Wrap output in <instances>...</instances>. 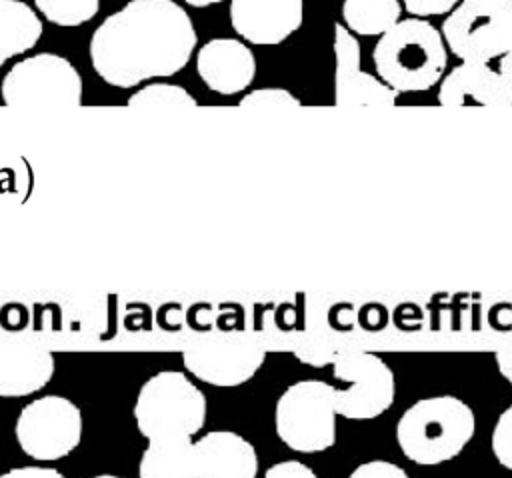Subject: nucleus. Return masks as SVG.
I'll use <instances>...</instances> for the list:
<instances>
[{"mask_svg": "<svg viewBox=\"0 0 512 478\" xmlns=\"http://www.w3.org/2000/svg\"><path fill=\"white\" fill-rule=\"evenodd\" d=\"M54 356L48 348L24 342L0 344V396L20 398L42 390L54 376Z\"/></svg>", "mask_w": 512, "mask_h": 478, "instance_id": "16", "label": "nucleus"}, {"mask_svg": "<svg viewBox=\"0 0 512 478\" xmlns=\"http://www.w3.org/2000/svg\"><path fill=\"white\" fill-rule=\"evenodd\" d=\"M372 60L378 78L396 94L424 92L442 80L448 48L428 20L406 18L380 36Z\"/></svg>", "mask_w": 512, "mask_h": 478, "instance_id": "3", "label": "nucleus"}, {"mask_svg": "<svg viewBox=\"0 0 512 478\" xmlns=\"http://www.w3.org/2000/svg\"><path fill=\"white\" fill-rule=\"evenodd\" d=\"M346 28L358 36H382L400 22V0H344Z\"/></svg>", "mask_w": 512, "mask_h": 478, "instance_id": "19", "label": "nucleus"}, {"mask_svg": "<svg viewBox=\"0 0 512 478\" xmlns=\"http://www.w3.org/2000/svg\"><path fill=\"white\" fill-rule=\"evenodd\" d=\"M458 2H460V0H402L404 8H406L414 18L448 14Z\"/></svg>", "mask_w": 512, "mask_h": 478, "instance_id": "25", "label": "nucleus"}, {"mask_svg": "<svg viewBox=\"0 0 512 478\" xmlns=\"http://www.w3.org/2000/svg\"><path fill=\"white\" fill-rule=\"evenodd\" d=\"M348 478H410L404 468L388 460H368L356 466Z\"/></svg>", "mask_w": 512, "mask_h": 478, "instance_id": "24", "label": "nucleus"}, {"mask_svg": "<svg viewBox=\"0 0 512 478\" xmlns=\"http://www.w3.org/2000/svg\"><path fill=\"white\" fill-rule=\"evenodd\" d=\"M238 106L244 110H286L298 108L302 102L284 88H258L242 96Z\"/></svg>", "mask_w": 512, "mask_h": 478, "instance_id": "22", "label": "nucleus"}, {"mask_svg": "<svg viewBox=\"0 0 512 478\" xmlns=\"http://www.w3.org/2000/svg\"><path fill=\"white\" fill-rule=\"evenodd\" d=\"M264 478H318V476L300 460H284L270 466Z\"/></svg>", "mask_w": 512, "mask_h": 478, "instance_id": "26", "label": "nucleus"}, {"mask_svg": "<svg viewBox=\"0 0 512 478\" xmlns=\"http://www.w3.org/2000/svg\"><path fill=\"white\" fill-rule=\"evenodd\" d=\"M194 478H256L258 454L252 442L232 430H212L192 440Z\"/></svg>", "mask_w": 512, "mask_h": 478, "instance_id": "14", "label": "nucleus"}, {"mask_svg": "<svg viewBox=\"0 0 512 478\" xmlns=\"http://www.w3.org/2000/svg\"><path fill=\"white\" fill-rule=\"evenodd\" d=\"M334 386L338 416L348 420H374L382 416L396 398L392 368L372 352H346L334 362Z\"/></svg>", "mask_w": 512, "mask_h": 478, "instance_id": "9", "label": "nucleus"}, {"mask_svg": "<svg viewBox=\"0 0 512 478\" xmlns=\"http://www.w3.org/2000/svg\"><path fill=\"white\" fill-rule=\"evenodd\" d=\"M334 386L322 380H298L276 400L274 426L278 438L294 452L316 454L336 442Z\"/></svg>", "mask_w": 512, "mask_h": 478, "instance_id": "5", "label": "nucleus"}, {"mask_svg": "<svg viewBox=\"0 0 512 478\" xmlns=\"http://www.w3.org/2000/svg\"><path fill=\"white\" fill-rule=\"evenodd\" d=\"M198 36L188 12L174 0H130L90 38V62L110 86L132 88L180 72Z\"/></svg>", "mask_w": 512, "mask_h": 478, "instance_id": "1", "label": "nucleus"}, {"mask_svg": "<svg viewBox=\"0 0 512 478\" xmlns=\"http://www.w3.org/2000/svg\"><path fill=\"white\" fill-rule=\"evenodd\" d=\"M438 102L446 108L512 106V50L488 62H462L444 80Z\"/></svg>", "mask_w": 512, "mask_h": 478, "instance_id": "10", "label": "nucleus"}, {"mask_svg": "<svg viewBox=\"0 0 512 478\" xmlns=\"http://www.w3.org/2000/svg\"><path fill=\"white\" fill-rule=\"evenodd\" d=\"M92 478H122V476H116V474H98V476H92Z\"/></svg>", "mask_w": 512, "mask_h": 478, "instance_id": "31", "label": "nucleus"}, {"mask_svg": "<svg viewBox=\"0 0 512 478\" xmlns=\"http://www.w3.org/2000/svg\"><path fill=\"white\" fill-rule=\"evenodd\" d=\"M498 372L512 384V350H498L494 354Z\"/></svg>", "mask_w": 512, "mask_h": 478, "instance_id": "29", "label": "nucleus"}, {"mask_svg": "<svg viewBox=\"0 0 512 478\" xmlns=\"http://www.w3.org/2000/svg\"><path fill=\"white\" fill-rule=\"evenodd\" d=\"M334 102L340 108L392 106L396 92L382 80L360 68V48L356 38L340 22L334 24Z\"/></svg>", "mask_w": 512, "mask_h": 478, "instance_id": "12", "label": "nucleus"}, {"mask_svg": "<svg viewBox=\"0 0 512 478\" xmlns=\"http://www.w3.org/2000/svg\"><path fill=\"white\" fill-rule=\"evenodd\" d=\"M476 432L472 408L450 394L428 396L408 406L396 424L402 454L418 466H438L456 458Z\"/></svg>", "mask_w": 512, "mask_h": 478, "instance_id": "2", "label": "nucleus"}, {"mask_svg": "<svg viewBox=\"0 0 512 478\" xmlns=\"http://www.w3.org/2000/svg\"><path fill=\"white\" fill-rule=\"evenodd\" d=\"M126 106L132 110H146V112H174V110L196 108L198 102L182 86L154 82V84H148V86L136 90L128 98Z\"/></svg>", "mask_w": 512, "mask_h": 478, "instance_id": "20", "label": "nucleus"}, {"mask_svg": "<svg viewBox=\"0 0 512 478\" xmlns=\"http://www.w3.org/2000/svg\"><path fill=\"white\" fill-rule=\"evenodd\" d=\"M42 36L38 14L22 0H0V68L36 46Z\"/></svg>", "mask_w": 512, "mask_h": 478, "instance_id": "17", "label": "nucleus"}, {"mask_svg": "<svg viewBox=\"0 0 512 478\" xmlns=\"http://www.w3.org/2000/svg\"><path fill=\"white\" fill-rule=\"evenodd\" d=\"M186 4L190 6H196V8H204V6H212V4H218L222 0H184Z\"/></svg>", "mask_w": 512, "mask_h": 478, "instance_id": "30", "label": "nucleus"}, {"mask_svg": "<svg viewBox=\"0 0 512 478\" xmlns=\"http://www.w3.org/2000/svg\"><path fill=\"white\" fill-rule=\"evenodd\" d=\"M134 418L148 442L192 438L206 422V396L184 372L162 370L140 386Z\"/></svg>", "mask_w": 512, "mask_h": 478, "instance_id": "4", "label": "nucleus"}, {"mask_svg": "<svg viewBox=\"0 0 512 478\" xmlns=\"http://www.w3.org/2000/svg\"><path fill=\"white\" fill-rule=\"evenodd\" d=\"M200 80L216 94L232 96L244 92L256 76L252 50L236 38H214L196 56Z\"/></svg>", "mask_w": 512, "mask_h": 478, "instance_id": "15", "label": "nucleus"}, {"mask_svg": "<svg viewBox=\"0 0 512 478\" xmlns=\"http://www.w3.org/2000/svg\"><path fill=\"white\" fill-rule=\"evenodd\" d=\"M490 446L496 460L504 468L512 470V404L504 412H500L492 430Z\"/></svg>", "mask_w": 512, "mask_h": 478, "instance_id": "23", "label": "nucleus"}, {"mask_svg": "<svg viewBox=\"0 0 512 478\" xmlns=\"http://www.w3.org/2000/svg\"><path fill=\"white\" fill-rule=\"evenodd\" d=\"M2 102L18 110L76 108L82 104V78L58 54H36L16 62L0 86Z\"/></svg>", "mask_w": 512, "mask_h": 478, "instance_id": "6", "label": "nucleus"}, {"mask_svg": "<svg viewBox=\"0 0 512 478\" xmlns=\"http://www.w3.org/2000/svg\"><path fill=\"white\" fill-rule=\"evenodd\" d=\"M0 478H66V476L52 466H20L0 474Z\"/></svg>", "mask_w": 512, "mask_h": 478, "instance_id": "27", "label": "nucleus"}, {"mask_svg": "<svg viewBox=\"0 0 512 478\" xmlns=\"http://www.w3.org/2000/svg\"><path fill=\"white\" fill-rule=\"evenodd\" d=\"M304 20L302 0H232V28L250 44L274 46L290 38Z\"/></svg>", "mask_w": 512, "mask_h": 478, "instance_id": "13", "label": "nucleus"}, {"mask_svg": "<svg viewBox=\"0 0 512 478\" xmlns=\"http://www.w3.org/2000/svg\"><path fill=\"white\" fill-rule=\"evenodd\" d=\"M462 62H488L512 50V0H460L440 30Z\"/></svg>", "mask_w": 512, "mask_h": 478, "instance_id": "7", "label": "nucleus"}, {"mask_svg": "<svg viewBox=\"0 0 512 478\" xmlns=\"http://www.w3.org/2000/svg\"><path fill=\"white\" fill-rule=\"evenodd\" d=\"M266 360V350L256 344L214 340L200 342L182 352L184 368L198 380L234 388L248 382Z\"/></svg>", "mask_w": 512, "mask_h": 478, "instance_id": "11", "label": "nucleus"}, {"mask_svg": "<svg viewBox=\"0 0 512 478\" xmlns=\"http://www.w3.org/2000/svg\"><path fill=\"white\" fill-rule=\"evenodd\" d=\"M192 438L150 440L140 456L138 478H194Z\"/></svg>", "mask_w": 512, "mask_h": 478, "instance_id": "18", "label": "nucleus"}, {"mask_svg": "<svg viewBox=\"0 0 512 478\" xmlns=\"http://www.w3.org/2000/svg\"><path fill=\"white\" fill-rule=\"evenodd\" d=\"M36 10L52 24L72 28L90 22L100 8V0H34Z\"/></svg>", "mask_w": 512, "mask_h": 478, "instance_id": "21", "label": "nucleus"}, {"mask_svg": "<svg viewBox=\"0 0 512 478\" xmlns=\"http://www.w3.org/2000/svg\"><path fill=\"white\" fill-rule=\"evenodd\" d=\"M82 428L80 408L66 396L48 394L20 410L14 434L26 456L54 462L76 450L82 440Z\"/></svg>", "mask_w": 512, "mask_h": 478, "instance_id": "8", "label": "nucleus"}, {"mask_svg": "<svg viewBox=\"0 0 512 478\" xmlns=\"http://www.w3.org/2000/svg\"><path fill=\"white\" fill-rule=\"evenodd\" d=\"M26 318H28L26 308L20 306V304H8V306H4L2 312H0V322H2V326L8 328V330H20V328H24V326H26Z\"/></svg>", "mask_w": 512, "mask_h": 478, "instance_id": "28", "label": "nucleus"}]
</instances>
